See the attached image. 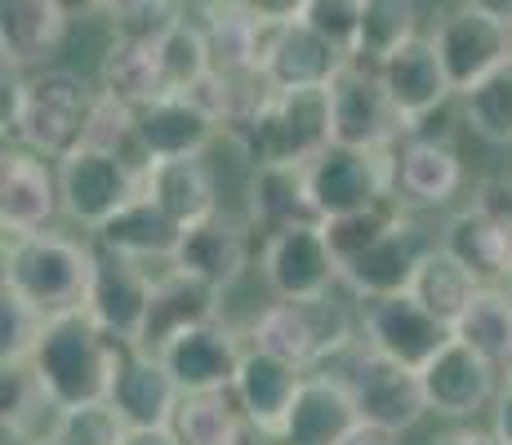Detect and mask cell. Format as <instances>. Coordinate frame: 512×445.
Instances as JSON below:
<instances>
[{
	"label": "cell",
	"mask_w": 512,
	"mask_h": 445,
	"mask_svg": "<svg viewBox=\"0 0 512 445\" xmlns=\"http://www.w3.org/2000/svg\"><path fill=\"white\" fill-rule=\"evenodd\" d=\"M379 76L388 85V94L397 98V107L406 112L410 130H419L428 116L446 112L455 103V85H450V72L441 63L437 45H432L428 32H419L415 41H406L397 54H388L379 63Z\"/></svg>",
	"instance_id": "cell-23"
},
{
	"label": "cell",
	"mask_w": 512,
	"mask_h": 445,
	"mask_svg": "<svg viewBox=\"0 0 512 445\" xmlns=\"http://www.w3.org/2000/svg\"><path fill=\"white\" fill-rule=\"evenodd\" d=\"M343 63H348L343 49H334L326 36L312 32L303 18H294V23L268 27L259 72L272 89H308V85H330Z\"/></svg>",
	"instance_id": "cell-24"
},
{
	"label": "cell",
	"mask_w": 512,
	"mask_h": 445,
	"mask_svg": "<svg viewBox=\"0 0 512 445\" xmlns=\"http://www.w3.org/2000/svg\"><path fill=\"white\" fill-rule=\"evenodd\" d=\"M107 401L116 405L130 428H165L174 423L183 401L179 379L170 374V365L161 361V352H147L139 343H130V352L121 356V370H116V383L107 392Z\"/></svg>",
	"instance_id": "cell-25"
},
{
	"label": "cell",
	"mask_w": 512,
	"mask_h": 445,
	"mask_svg": "<svg viewBox=\"0 0 512 445\" xmlns=\"http://www.w3.org/2000/svg\"><path fill=\"white\" fill-rule=\"evenodd\" d=\"M490 428L499 432V441L512 445V379L504 383V392H499L495 410H490Z\"/></svg>",
	"instance_id": "cell-50"
},
{
	"label": "cell",
	"mask_w": 512,
	"mask_h": 445,
	"mask_svg": "<svg viewBox=\"0 0 512 445\" xmlns=\"http://www.w3.org/2000/svg\"><path fill=\"white\" fill-rule=\"evenodd\" d=\"M468 183L464 156L446 134L415 130L397 143V196L410 210H446Z\"/></svg>",
	"instance_id": "cell-19"
},
{
	"label": "cell",
	"mask_w": 512,
	"mask_h": 445,
	"mask_svg": "<svg viewBox=\"0 0 512 445\" xmlns=\"http://www.w3.org/2000/svg\"><path fill=\"white\" fill-rule=\"evenodd\" d=\"M455 339L472 343V348L481 356H490L499 370L512 374V290L504 281L481 285V290L472 294L464 316L455 321Z\"/></svg>",
	"instance_id": "cell-35"
},
{
	"label": "cell",
	"mask_w": 512,
	"mask_h": 445,
	"mask_svg": "<svg viewBox=\"0 0 512 445\" xmlns=\"http://www.w3.org/2000/svg\"><path fill=\"white\" fill-rule=\"evenodd\" d=\"M121 445H183V437L174 432V423H165V428H130Z\"/></svg>",
	"instance_id": "cell-51"
},
{
	"label": "cell",
	"mask_w": 512,
	"mask_h": 445,
	"mask_svg": "<svg viewBox=\"0 0 512 445\" xmlns=\"http://www.w3.org/2000/svg\"><path fill=\"white\" fill-rule=\"evenodd\" d=\"M428 36H432V45H437L441 63H446L455 94L472 89L481 76H490L495 67H504L512 58V27L464 5V0L441 9V14L432 18Z\"/></svg>",
	"instance_id": "cell-13"
},
{
	"label": "cell",
	"mask_w": 512,
	"mask_h": 445,
	"mask_svg": "<svg viewBox=\"0 0 512 445\" xmlns=\"http://www.w3.org/2000/svg\"><path fill=\"white\" fill-rule=\"evenodd\" d=\"M330 103H334V143L397 147L410 134L406 112L388 94L379 67H370V63L348 58L339 67V76L330 81Z\"/></svg>",
	"instance_id": "cell-10"
},
{
	"label": "cell",
	"mask_w": 512,
	"mask_h": 445,
	"mask_svg": "<svg viewBox=\"0 0 512 445\" xmlns=\"http://www.w3.org/2000/svg\"><path fill=\"white\" fill-rule=\"evenodd\" d=\"M437 241L446 245L464 267L481 276L486 285L508 281V267H512V232L499 219H490L481 205H464L455 210L446 223H441Z\"/></svg>",
	"instance_id": "cell-31"
},
{
	"label": "cell",
	"mask_w": 512,
	"mask_h": 445,
	"mask_svg": "<svg viewBox=\"0 0 512 445\" xmlns=\"http://www.w3.org/2000/svg\"><path fill=\"white\" fill-rule=\"evenodd\" d=\"M125 432H130V423L116 414L112 401H85L54 414L45 445H121Z\"/></svg>",
	"instance_id": "cell-42"
},
{
	"label": "cell",
	"mask_w": 512,
	"mask_h": 445,
	"mask_svg": "<svg viewBox=\"0 0 512 445\" xmlns=\"http://www.w3.org/2000/svg\"><path fill=\"white\" fill-rule=\"evenodd\" d=\"M406 214H410V205L401 201V196H383V201H370V205H361V210L326 219V236H330L334 254H339V263L352 259V254H361L366 245H374L383 232H392Z\"/></svg>",
	"instance_id": "cell-41"
},
{
	"label": "cell",
	"mask_w": 512,
	"mask_h": 445,
	"mask_svg": "<svg viewBox=\"0 0 512 445\" xmlns=\"http://www.w3.org/2000/svg\"><path fill=\"white\" fill-rule=\"evenodd\" d=\"M63 9L72 14V23H85V18H103L107 0H63Z\"/></svg>",
	"instance_id": "cell-54"
},
{
	"label": "cell",
	"mask_w": 512,
	"mask_h": 445,
	"mask_svg": "<svg viewBox=\"0 0 512 445\" xmlns=\"http://www.w3.org/2000/svg\"><path fill=\"white\" fill-rule=\"evenodd\" d=\"M147 196L161 205L165 214H174L183 227L205 219L219 210V174L210 170L205 156H170V161L147 165Z\"/></svg>",
	"instance_id": "cell-32"
},
{
	"label": "cell",
	"mask_w": 512,
	"mask_h": 445,
	"mask_svg": "<svg viewBox=\"0 0 512 445\" xmlns=\"http://www.w3.org/2000/svg\"><path fill=\"white\" fill-rule=\"evenodd\" d=\"M508 379H512V374H508Z\"/></svg>",
	"instance_id": "cell-58"
},
{
	"label": "cell",
	"mask_w": 512,
	"mask_h": 445,
	"mask_svg": "<svg viewBox=\"0 0 512 445\" xmlns=\"http://www.w3.org/2000/svg\"><path fill=\"white\" fill-rule=\"evenodd\" d=\"M357 321H361V343L410 365V370H423L455 339V330L441 316H432L410 290L383 294V299H357Z\"/></svg>",
	"instance_id": "cell-12"
},
{
	"label": "cell",
	"mask_w": 512,
	"mask_h": 445,
	"mask_svg": "<svg viewBox=\"0 0 512 445\" xmlns=\"http://www.w3.org/2000/svg\"><path fill=\"white\" fill-rule=\"evenodd\" d=\"M187 14H192L187 0H107L103 18L112 27V36H147V41H156L174 23H183Z\"/></svg>",
	"instance_id": "cell-44"
},
{
	"label": "cell",
	"mask_w": 512,
	"mask_h": 445,
	"mask_svg": "<svg viewBox=\"0 0 512 445\" xmlns=\"http://www.w3.org/2000/svg\"><path fill=\"white\" fill-rule=\"evenodd\" d=\"M259 272L272 299H317V294L343 290V263L334 254L321 219L263 236Z\"/></svg>",
	"instance_id": "cell-9"
},
{
	"label": "cell",
	"mask_w": 512,
	"mask_h": 445,
	"mask_svg": "<svg viewBox=\"0 0 512 445\" xmlns=\"http://www.w3.org/2000/svg\"><path fill=\"white\" fill-rule=\"evenodd\" d=\"M63 214V178L58 161L23 143H5L0 156V227L9 232H45Z\"/></svg>",
	"instance_id": "cell-14"
},
{
	"label": "cell",
	"mask_w": 512,
	"mask_h": 445,
	"mask_svg": "<svg viewBox=\"0 0 512 445\" xmlns=\"http://www.w3.org/2000/svg\"><path fill=\"white\" fill-rule=\"evenodd\" d=\"M250 165H308L334 143L330 85L272 89L263 107L232 134Z\"/></svg>",
	"instance_id": "cell-4"
},
{
	"label": "cell",
	"mask_w": 512,
	"mask_h": 445,
	"mask_svg": "<svg viewBox=\"0 0 512 445\" xmlns=\"http://www.w3.org/2000/svg\"><path fill=\"white\" fill-rule=\"evenodd\" d=\"M254 236L259 232H254L250 214H236V210H223L219 205L214 214H205V219L183 227L174 267H183V272L201 276V281L219 285V290L228 294L232 285L245 276V267H250Z\"/></svg>",
	"instance_id": "cell-17"
},
{
	"label": "cell",
	"mask_w": 512,
	"mask_h": 445,
	"mask_svg": "<svg viewBox=\"0 0 512 445\" xmlns=\"http://www.w3.org/2000/svg\"><path fill=\"white\" fill-rule=\"evenodd\" d=\"M125 352H130V343L107 334L81 308L67 316H49L41 343L32 352V370L41 374V383L49 388L58 410H67V405L107 401Z\"/></svg>",
	"instance_id": "cell-2"
},
{
	"label": "cell",
	"mask_w": 512,
	"mask_h": 445,
	"mask_svg": "<svg viewBox=\"0 0 512 445\" xmlns=\"http://www.w3.org/2000/svg\"><path fill=\"white\" fill-rule=\"evenodd\" d=\"M94 241L98 245H112V250L130 254V259L165 267V263H174V254H179L183 223L174 219V214H165L161 205L143 192L139 201H130L121 214H116V219H107L103 227H98Z\"/></svg>",
	"instance_id": "cell-30"
},
{
	"label": "cell",
	"mask_w": 512,
	"mask_h": 445,
	"mask_svg": "<svg viewBox=\"0 0 512 445\" xmlns=\"http://www.w3.org/2000/svg\"><path fill=\"white\" fill-rule=\"evenodd\" d=\"M361 9H366V0H308L303 23H308L312 32H321L334 49H343V54L352 58V49H357V32H361Z\"/></svg>",
	"instance_id": "cell-46"
},
{
	"label": "cell",
	"mask_w": 512,
	"mask_h": 445,
	"mask_svg": "<svg viewBox=\"0 0 512 445\" xmlns=\"http://www.w3.org/2000/svg\"><path fill=\"white\" fill-rule=\"evenodd\" d=\"M58 178H63L67 223L90 236L147 192V165L125 152H103V147H76L72 156L58 161Z\"/></svg>",
	"instance_id": "cell-7"
},
{
	"label": "cell",
	"mask_w": 512,
	"mask_h": 445,
	"mask_svg": "<svg viewBox=\"0 0 512 445\" xmlns=\"http://www.w3.org/2000/svg\"><path fill=\"white\" fill-rule=\"evenodd\" d=\"M98 85L107 94L125 98L130 107L156 103L170 94L165 85V67H161V45L147 36H112L98 58Z\"/></svg>",
	"instance_id": "cell-33"
},
{
	"label": "cell",
	"mask_w": 512,
	"mask_h": 445,
	"mask_svg": "<svg viewBox=\"0 0 512 445\" xmlns=\"http://www.w3.org/2000/svg\"><path fill=\"white\" fill-rule=\"evenodd\" d=\"M308 192L321 219L397 196V147L330 143L326 152L308 161Z\"/></svg>",
	"instance_id": "cell-8"
},
{
	"label": "cell",
	"mask_w": 512,
	"mask_h": 445,
	"mask_svg": "<svg viewBox=\"0 0 512 445\" xmlns=\"http://www.w3.org/2000/svg\"><path fill=\"white\" fill-rule=\"evenodd\" d=\"M245 428V414L232 392H183L174 432L183 445H236Z\"/></svg>",
	"instance_id": "cell-39"
},
{
	"label": "cell",
	"mask_w": 512,
	"mask_h": 445,
	"mask_svg": "<svg viewBox=\"0 0 512 445\" xmlns=\"http://www.w3.org/2000/svg\"><path fill=\"white\" fill-rule=\"evenodd\" d=\"M45 325H49V316L36 308V303H27L18 290L0 285V365L32 361Z\"/></svg>",
	"instance_id": "cell-43"
},
{
	"label": "cell",
	"mask_w": 512,
	"mask_h": 445,
	"mask_svg": "<svg viewBox=\"0 0 512 445\" xmlns=\"http://www.w3.org/2000/svg\"><path fill=\"white\" fill-rule=\"evenodd\" d=\"M152 285H156L152 263L130 259V254L94 241V285H90L85 312H90L107 334H116V339H125V343H139L147 303H152Z\"/></svg>",
	"instance_id": "cell-16"
},
{
	"label": "cell",
	"mask_w": 512,
	"mask_h": 445,
	"mask_svg": "<svg viewBox=\"0 0 512 445\" xmlns=\"http://www.w3.org/2000/svg\"><path fill=\"white\" fill-rule=\"evenodd\" d=\"M54 414H58V405L41 383V374L32 370V361L0 365V423H5L9 432L45 437Z\"/></svg>",
	"instance_id": "cell-37"
},
{
	"label": "cell",
	"mask_w": 512,
	"mask_h": 445,
	"mask_svg": "<svg viewBox=\"0 0 512 445\" xmlns=\"http://www.w3.org/2000/svg\"><path fill=\"white\" fill-rule=\"evenodd\" d=\"M303 365L285 361L277 352H263V348H245V361L236 370V383H232V397L241 405V414L250 423H263V428H281L285 414L294 405V392L303 383Z\"/></svg>",
	"instance_id": "cell-28"
},
{
	"label": "cell",
	"mask_w": 512,
	"mask_h": 445,
	"mask_svg": "<svg viewBox=\"0 0 512 445\" xmlns=\"http://www.w3.org/2000/svg\"><path fill=\"white\" fill-rule=\"evenodd\" d=\"M236 445H290V441H285L281 428H263V423L245 419V428H241V437H236Z\"/></svg>",
	"instance_id": "cell-52"
},
{
	"label": "cell",
	"mask_w": 512,
	"mask_h": 445,
	"mask_svg": "<svg viewBox=\"0 0 512 445\" xmlns=\"http://www.w3.org/2000/svg\"><path fill=\"white\" fill-rule=\"evenodd\" d=\"M134 125H139V107H130L125 98L107 94L98 85L90 125H85V147H103V152H125L134 156ZM139 161V156H134Z\"/></svg>",
	"instance_id": "cell-45"
},
{
	"label": "cell",
	"mask_w": 512,
	"mask_h": 445,
	"mask_svg": "<svg viewBox=\"0 0 512 445\" xmlns=\"http://www.w3.org/2000/svg\"><path fill=\"white\" fill-rule=\"evenodd\" d=\"M459 121H464L481 143L512 147V58L459 94Z\"/></svg>",
	"instance_id": "cell-38"
},
{
	"label": "cell",
	"mask_w": 512,
	"mask_h": 445,
	"mask_svg": "<svg viewBox=\"0 0 512 445\" xmlns=\"http://www.w3.org/2000/svg\"><path fill=\"white\" fill-rule=\"evenodd\" d=\"M219 134H223V121L196 94H165L156 103L139 107L134 156L143 165L170 161V156H205Z\"/></svg>",
	"instance_id": "cell-18"
},
{
	"label": "cell",
	"mask_w": 512,
	"mask_h": 445,
	"mask_svg": "<svg viewBox=\"0 0 512 445\" xmlns=\"http://www.w3.org/2000/svg\"><path fill=\"white\" fill-rule=\"evenodd\" d=\"M481 276L472 272V267H464L455 259V254L446 250V245H432L428 254H423V263H419V272H415V281H410V294L428 308L432 316H441V321L455 330V321L464 316V308L472 303V294L481 290Z\"/></svg>",
	"instance_id": "cell-34"
},
{
	"label": "cell",
	"mask_w": 512,
	"mask_h": 445,
	"mask_svg": "<svg viewBox=\"0 0 512 445\" xmlns=\"http://www.w3.org/2000/svg\"><path fill=\"white\" fill-rule=\"evenodd\" d=\"M464 5L481 9V14H490V18H499V23L512 27V0H464Z\"/></svg>",
	"instance_id": "cell-55"
},
{
	"label": "cell",
	"mask_w": 512,
	"mask_h": 445,
	"mask_svg": "<svg viewBox=\"0 0 512 445\" xmlns=\"http://www.w3.org/2000/svg\"><path fill=\"white\" fill-rule=\"evenodd\" d=\"M98 85L72 67H36L27 72L23 107H18L14 134L5 143H23L32 152L63 161L76 147H85V125H90Z\"/></svg>",
	"instance_id": "cell-5"
},
{
	"label": "cell",
	"mask_w": 512,
	"mask_h": 445,
	"mask_svg": "<svg viewBox=\"0 0 512 445\" xmlns=\"http://www.w3.org/2000/svg\"><path fill=\"white\" fill-rule=\"evenodd\" d=\"M245 339L263 352H277L303 370H326L361 339L357 299L343 303L339 294L317 299H272L245 325Z\"/></svg>",
	"instance_id": "cell-3"
},
{
	"label": "cell",
	"mask_w": 512,
	"mask_h": 445,
	"mask_svg": "<svg viewBox=\"0 0 512 445\" xmlns=\"http://www.w3.org/2000/svg\"><path fill=\"white\" fill-rule=\"evenodd\" d=\"M343 445H401V432H388V428H374V423H361Z\"/></svg>",
	"instance_id": "cell-53"
},
{
	"label": "cell",
	"mask_w": 512,
	"mask_h": 445,
	"mask_svg": "<svg viewBox=\"0 0 512 445\" xmlns=\"http://www.w3.org/2000/svg\"><path fill=\"white\" fill-rule=\"evenodd\" d=\"M67 32L72 14L63 0H0V63H14L23 72L54 67Z\"/></svg>",
	"instance_id": "cell-26"
},
{
	"label": "cell",
	"mask_w": 512,
	"mask_h": 445,
	"mask_svg": "<svg viewBox=\"0 0 512 445\" xmlns=\"http://www.w3.org/2000/svg\"><path fill=\"white\" fill-rule=\"evenodd\" d=\"M5 445H45V437H32V432H9L5 428Z\"/></svg>",
	"instance_id": "cell-56"
},
{
	"label": "cell",
	"mask_w": 512,
	"mask_h": 445,
	"mask_svg": "<svg viewBox=\"0 0 512 445\" xmlns=\"http://www.w3.org/2000/svg\"><path fill=\"white\" fill-rule=\"evenodd\" d=\"M223 316V290L201 276L183 272V267L165 263L156 267V285H152V303H147L143 330H139V348L161 352L170 339H179L183 330Z\"/></svg>",
	"instance_id": "cell-21"
},
{
	"label": "cell",
	"mask_w": 512,
	"mask_h": 445,
	"mask_svg": "<svg viewBox=\"0 0 512 445\" xmlns=\"http://www.w3.org/2000/svg\"><path fill=\"white\" fill-rule=\"evenodd\" d=\"M245 348H250V339L236 334L219 316V321L192 325L179 339H170L161 348V361L170 365V374L179 379L183 392H232Z\"/></svg>",
	"instance_id": "cell-20"
},
{
	"label": "cell",
	"mask_w": 512,
	"mask_h": 445,
	"mask_svg": "<svg viewBox=\"0 0 512 445\" xmlns=\"http://www.w3.org/2000/svg\"><path fill=\"white\" fill-rule=\"evenodd\" d=\"M437 245V232L419 223V214L410 210L392 232H383L374 245L361 254L343 259V290L348 299H383V294H401L415 281L423 254Z\"/></svg>",
	"instance_id": "cell-15"
},
{
	"label": "cell",
	"mask_w": 512,
	"mask_h": 445,
	"mask_svg": "<svg viewBox=\"0 0 512 445\" xmlns=\"http://www.w3.org/2000/svg\"><path fill=\"white\" fill-rule=\"evenodd\" d=\"M161 45V67L170 94H192L196 85L210 76V45H205V27L192 14L183 23H174L165 36H156Z\"/></svg>",
	"instance_id": "cell-40"
},
{
	"label": "cell",
	"mask_w": 512,
	"mask_h": 445,
	"mask_svg": "<svg viewBox=\"0 0 512 445\" xmlns=\"http://www.w3.org/2000/svg\"><path fill=\"white\" fill-rule=\"evenodd\" d=\"M432 445H504L495 428H477V423H459V428L441 432Z\"/></svg>",
	"instance_id": "cell-49"
},
{
	"label": "cell",
	"mask_w": 512,
	"mask_h": 445,
	"mask_svg": "<svg viewBox=\"0 0 512 445\" xmlns=\"http://www.w3.org/2000/svg\"><path fill=\"white\" fill-rule=\"evenodd\" d=\"M361 428V410L352 401V388L334 370H308L294 392V405L285 414L281 432L290 445H343Z\"/></svg>",
	"instance_id": "cell-22"
},
{
	"label": "cell",
	"mask_w": 512,
	"mask_h": 445,
	"mask_svg": "<svg viewBox=\"0 0 512 445\" xmlns=\"http://www.w3.org/2000/svg\"><path fill=\"white\" fill-rule=\"evenodd\" d=\"M419 374L423 392H428V410L450 423H472L477 414L495 410L508 383V370H499L490 356H481L464 339H450Z\"/></svg>",
	"instance_id": "cell-11"
},
{
	"label": "cell",
	"mask_w": 512,
	"mask_h": 445,
	"mask_svg": "<svg viewBox=\"0 0 512 445\" xmlns=\"http://www.w3.org/2000/svg\"><path fill=\"white\" fill-rule=\"evenodd\" d=\"M504 285H508V290H512V267H508V281H504Z\"/></svg>",
	"instance_id": "cell-57"
},
{
	"label": "cell",
	"mask_w": 512,
	"mask_h": 445,
	"mask_svg": "<svg viewBox=\"0 0 512 445\" xmlns=\"http://www.w3.org/2000/svg\"><path fill=\"white\" fill-rule=\"evenodd\" d=\"M245 214L259 236L294 223H317L321 214L308 192V165H254L250 187H245Z\"/></svg>",
	"instance_id": "cell-29"
},
{
	"label": "cell",
	"mask_w": 512,
	"mask_h": 445,
	"mask_svg": "<svg viewBox=\"0 0 512 445\" xmlns=\"http://www.w3.org/2000/svg\"><path fill=\"white\" fill-rule=\"evenodd\" d=\"M472 205H481L490 219H499L512 232V174H495V178H486V183H477Z\"/></svg>",
	"instance_id": "cell-47"
},
{
	"label": "cell",
	"mask_w": 512,
	"mask_h": 445,
	"mask_svg": "<svg viewBox=\"0 0 512 445\" xmlns=\"http://www.w3.org/2000/svg\"><path fill=\"white\" fill-rule=\"evenodd\" d=\"M241 5H250L263 23H294V18H303L308 0H241Z\"/></svg>",
	"instance_id": "cell-48"
},
{
	"label": "cell",
	"mask_w": 512,
	"mask_h": 445,
	"mask_svg": "<svg viewBox=\"0 0 512 445\" xmlns=\"http://www.w3.org/2000/svg\"><path fill=\"white\" fill-rule=\"evenodd\" d=\"M326 370L343 374V383L352 388V401L361 410V423H374V428L388 432H415L423 419H428V392H423V374L410 370V365L392 361V356L374 352L370 343H352L339 361H330Z\"/></svg>",
	"instance_id": "cell-6"
},
{
	"label": "cell",
	"mask_w": 512,
	"mask_h": 445,
	"mask_svg": "<svg viewBox=\"0 0 512 445\" xmlns=\"http://www.w3.org/2000/svg\"><path fill=\"white\" fill-rule=\"evenodd\" d=\"M0 285L18 290L45 316L81 312L94 285V236L67 232H9L0 250Z\"/></svg>",
	"instance_id": "cell-1"
},
{
	"label": "cell",
	"mask_w": 512,
	"mask_h": 445,
	"mask_svg": "<svg viewBox=\"0 0 512 445\" xmlns=\"http://www.w3.org/2000/svg\"><path fill=\"white\" fill-rule=\"evenodd\" d=\"M423 27V0H366L361 9V32L352 58L379 67L388 54H397L406 41H415Z\"/></svg>",
	"instance_id": "cell-36"
},
{
	"label": "cell",
	"mask_w": 512,
	"mask_h": 445,
	"mask_svg": "<svg viewBox=\"0 0 512 445\" xmlns=\"http://www.w3.org/2000/svg\"><path fill=\"white\" fill-rule=\"evenodd\" d=\"M192 18L205 27V45H210V72L214 76H254L263 58L268 27L250 5L241 0H210V5L192 9Z\"/></svg>",
	"instance_id": "cell-27"
}]
</instances>
